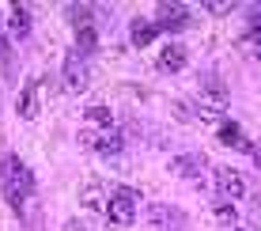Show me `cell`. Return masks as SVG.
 Returning a JSON list of instances; mask_svg holds the SVG:
<instances>
[{"mask_svg":"<svg viewBox=\"0 0 261 231\" xmlns=\"http://www.w3.org/2000/svg\"><path fill=\"white\" fill-rule=\"evenodd\" d=\"M159 31H182L186 23H190V15H186V4H159Z\"/></svg>","mask_w":261,"mask_h":231,"instance_id":"cell-10","label":"cell"},{"mask_svg":"<svg viewBox=\"0 0 261 231\" xmlns=\"http://www.w3.org/2000/svg\"><path fill=\"white\" fill-rule=\"evenodd\" d=\"M80 53V57H87V53L95 49V31H76V46H72Z\"/></svg>","mask_w":261,"mask_h":231,"instance_id":"cell-17","label":"cell"},{"mask_svg":"<svg viewBox=\"0 0 261 231\" xmlns=\"http://www.w3.org/2000/svg\"><path fill=\"white\" fill-rule=\"evenodd\" d=\"M170 171H174L178 178H186V182H204L208 178V163H204V156H197V152L178 156L174 163H170Z\"/></svg>","mask_w":261,"mask_h":231,"instance_id":"cell-6","label":"cell"},{"mask_svg":"<svg viewBox=\"0 0 261 231\" xmlns=\"http://www.w3.org/2000/svg\"><path fill=\"white\" fill-rule=\"evenodd\" d=\"M8 31H12V38H27L31 34V8L27 4L8 8Z\"/></svg>","mask_w":261,"mask_h":231,"instance_id":"cell-11","label":"cell"},{"mask_svg":"<svg viewBox=\"0 0 261 231\" xmlns=\"http://www.w3.org/2000/svg\"><path fill=\"white\" fill-rule=\"evenodd\" d=\"M201 91H204V99L201 102H208V106H227V87H223V80L216 76V72H204L201 76Z\"/></svg>","mask_w":261,"mask_h":231,"instance_id":"cell-9","label":"cell"},{"mask_svg":"<svg viewBox=\"0 0 261 231\" xmlns=\"http://www.w3.org/2000/svg\"><path fill=\"white\" fill-rule=\"evenodd\" d=\"M84 118H87V121H98V125H106V129H110L114 114H110V106H87V110H84Z\"/></svg>","mask_w":261,"mask_h":231,"instance_id":"cell-16","label":"cell"},{"mask_svg":"<svg viewBox=\"0 0 261 231\" xmlns=\"http://www.w3.org/2000/svg\"><path fill=\"white\" fill-rule=\"evenodd\" d=\"M0 182H4V193H8V201H12V209H23L27 197L34 193V174L19 156H8L4 163H0Z\"/></svg>","mask_w":261,"mask_h":231,"instance_id":"cell-1","label":"cell"},{"mask_svg":"<svg viewBox=\"0 0 261 231\" xmlns=\"http://www.w3.org/2000/svg\"><path fill=\"white\" fill-rule=\"evenodd\" d=\"M155 34H159L155 19H133V46H151Z\"/></svg>","mask_w":261,"mask_h":231,"instance_id":"cell-13","label":"cell"},{"mask_svg":"<svg viewBox=\"0 0 261 231\" xmlns=\"http://www.w3.org/2000/svg\"><path fill=\"white\" fill-rule=\"evenodd\" d=\"M68 19L76 23V31H91V4H72Z\"/></svg>","mask_w":261,"mask_h":231,"instance_id":"cell-15","label":"cell"},{"mask_svg":"<svg viewBox=\"0 0 261 231\" xmlns=\"http://www.w3.org/2000/svg\"><path fill=\"white\" fill-rule=\"evenodd\" d=\"M106 216H110L114 227H129L137 220V190H118L106 205Z\"/></svg>","mask_w":261,"mask_h":231,"instance_id":"cell-2","label":"cell"},{"mask_svg":"<svg viewBox=\"0 0 261 231\" xmlns=\"http://www.w3.org/2000/svg\"><path fill=\"white\" fill-rule=\"evenodd\" d=\"M0 53H4V34H0Z\"/></svg>","mask_w":261,"mask_h":231,"instance_id":"cell-23","label":"cell"},{"mask_svg":"<svg viewBox=\"0 0 261 231\" xmlns=\"http://www.w3.org/2000/svg\"><path fill=\"white\" fill-rule=\"evenodd\" d=\"M235 231H242V227H235Z\"/></svg>","mask_w":261,"mask_h":231,"instance_id":"cell-24","label":"cell"},{"mask_svg":"<svg viewBox=\"0 0 261 231\" xmlns=\"http://www.w3.org/2000/svg\"><path fill=\"white\" fill-rule=\"evenodd\" d=\"M72 231H91V227H80V224H76V227H72Z\"/></svg>","mask_w":261,"mask_h":231,"instance_id":"cell-22","label":"cell"},{"mask_svg":"<svg viewBox=\"0 0 261 231\" xmlns=\"http://www.w3.org/2000/svg\"><path fill=\"white\" fill-rule=\"evenodd\" d=\"M216 216H220L223 224H235V209H227V205H220V209H216Z\"/></svg>","mask_w":261,"mask_h":231,"instance_id":"cell-21","label":"cell"},{"mask_svg":"<svg viewBox=\"0 0 261 231\" xmlns=\"http://www.w3.org/2000/svg\"><path fill=\"white\" fill-rule=\"evenodd\" d=\"M242 42H246V49H250V53H254V57L261 61V31H250Z\"/></svg>","mask_w":261,"mask_h":231,"instance_id":"cell-19","label":"cell"},{"mask_svg":"<svg viewBox=\"0 0 261 231\" xmlns=\"http://www.w3.org/2000/svg\"><path fill=\"white\" fill-rule=\"evenodd\" d=\"M61 84L68 87V91H84L87 84H91V72H87V57H80L76 49H68L65 65H61Z\"/></svg>","mask_w":261,"mask_h":231,"instance_id":"cell-3","label":"cell"},{"mask_svg":"<svg viewBox=\"0 0 261 231\" xmlns=\"http://www.w3.org/2000/svg\"><path fill=\"white\" fill-rule=\"evenodd\" d=\"M15 110H19V118L23 121H31V118H38V87H23V95H19V106H15Z\"/></svg>","mask_w":261,"mask_h":231,"instance_id":"cell-14","label":"cell"},{"mask_svg":"<svg viewBox=\"0 0 261 231\" xmlns=\"http://www.w3.org/2000/svg\"><path fill=\"white\" fill-rule=\"evenodd\" d=\"M212 182H216V193H223L227 201H242L246 197V178L231 167H216L212 171Z\"/></svg>","mask_w":261,"mask_h":231,"instance_id":"cell-5","label":"cell"},{"mask_svg":"<svg viewBox=\"0 0 261 231\" xmlns=\"http://www.w3.org/2000/svg\"><path fill=\"white\" fill-rule=\"evenodd\" d=\"M204 12H212V15H227V12H235V4H231V0H204Z\"/></svg>","mask_w":261,"mask_h":231,"instance_id":"cell-18","label":"cell"},{"mask_svg":"<svg viewBox=\"0 0 261 231\" xmlns=\"http://www.w3.org/2000/svg\"><path fill=\"white\" fill-rule=\"evenodd\" d=\"M155 65H159V72H182L186 68V46L182 42H167V46L159 49Z\"/></svg>","mask_w":261,"mask_h":231,"instance_id":"cell-8","label":"cell"},{"mask_svg":"<svg viewBox=\"0 0 261 231\" xmlns=\"http://www.w3.org/2000/svg\"><path fill=\"white\" fill-rule=\"evenodd\" d=\"M220 144L246 152V148H250V137L242 133V125H235V121H220Z\"/></svg>","mask_w":261,"mask_h":231,"instance_id":"cell-12","label":"cell"},{"mask_svg":"<svg viewBox=\"0 0 261 231\" xmlns=\"http://www.w3.org/2000/svg\"><path fill=\"white\" fill-rule=\"evenodd\" d=\"M148 224L155 231H178L186 224V216H182V209H174V205H151L148 209Z\"/></svg>","mask_w":261,"mask_h":231,"instance_id":"cell-7","label":"cell"},{"mask_svg":"<svg viewBox=\"0 0 261 231\" xmlns=\"http://www.w3.org/2000/svg\"><path fill=\"white\" fill-rule=\"evenodd\" d=\"M84 148H91V152L98 156H121V148H125V137L118 129H98V133H84Z\"/></svg>","mask_w":261,"mask_h":231,"instance_id":"cell-4","label":"cell"},{"mask_svg":"<svg viewBox=\"0 0 261 231\" xmlns=\"http://www.w3.org/2000/svg\"><path fill=\"white\" fill-rule=\"evenodd\" d=\"M246 152H250V159H254V167L261 171V140H250V148H246Z\"/></svg>","mask_w":261,"mask_h":231,"instance_id":"cell-20","label":"cell"}]
</instances>
